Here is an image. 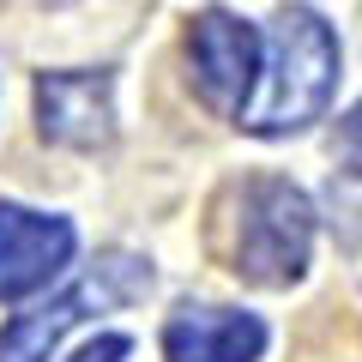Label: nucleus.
I'll return each mask as SVG.
<instances>
[{"label": "nucleus", "instance_id": "obj_8", "mask_svg": "<svg viewBox=\"0 0 362 362\" xmlns=\"http://www.w3.org/2000/svg\"><path fill=\"white\" fill-rule=\"evenodd\" d=\"M332 151H338V175H344V187L362 199V103L338 121V145H332Z\"/></svg>", "mask_w": 362, "mask_h": 362}, {"label": "nucleus", "instance_id": "obj_3", "mask_svg": "<svg viewBox=\"0 0 362 362\" xmlns=\"http://www.w3.org/2000/svg\"><path fill=\"white\" fill-rule=\"evenodd\" d=\"M314 199L284 175H254L242 187V230H235V278L259 290H290L314 259Z\"/></svg>", "mask_w": 362, "mask_h": 362}, {"label": "nucleus", "instance_id": "obj_1", "mask_svg": "<svg viewBox=\"0 0 362 362\" xmlns=\"http://www.w3.org/2000/svg\"><path fill=\"white\" fill-rule=\"evenodd\" d=\"M338 66H344L338 30L314 6H284L266 30L259 78L247 90V103L235 109V127L254 139H290V133L314 127L338 90Z\"/></svg>", "mask_w": 362, "mask_h": 362}, {"label": "nucleus", "instance_id": "obj_6", "mask_svg": "<svg viewBox=\"0 0 362 362\" xmlns=\"http://www.w3.org/2000/svg\"><path fill=\"white\" fill-rule=\"evenodd\" d=\"M73 247H78V230L61 211H30L0 199V302H18L30 290H42L49 278H61Z\"/></svg>", "mask_w": 362, "mask_h": 362}, {"label": "nucleus", "instance_id": "obj_5", "mask_svg": "<svg viewBox=\"0 0 362 362\" xmlns=\"http://www.w3.org/2000/svg\"><path fill=\"white\" fill-rule=\"evenodd\" d=\"M259 54H266L259 30L247 25V18L223 13V6H206V13L194 18V30H187L194 85H199V97H206L211 109H223V115H235V109L247 103V90H254V78H259Z\"/></svg>", "mask_w": 362, "mask_h": 362}, {"label": "nucleus", "instance_id": "obj_9", "mask_svg": "<svg viewBox=\"0 0 362 362\" xmlns=\"http://www.w3.org/2000/svg\"><path fill=\"white\" fill-rule=\"evenodd\" d=\"M127 356H133L127 338H121V332H103V338H90V344L78 350L73 362H127Z\"/></svg>", "mask_w": 362, "mask_h": 362}, {"label": "nucleus", "instance_id": "obj_2", "mask_svg": "<svg viewBox=\"0 0 362 362\" xmlns=\"http://www.w3.org/2000/svg\"><path fill=\"white\" fill-rule=\"evenodd\" d=\"M157 284V272L145 254H127V247H109V254L90 259V272L78 284H66L54 302H37V308L13 314L0 326V362H49L54 344H61L73 326H85L90 314L103 308H127V302H145Z\"/></svg>", "mask_w": 362, "mask_h": 362}, {"label": "nucleus", "instance_id": "obj_7", "mask_svg": "<svg viewBox=\"0 0 362 362\" xmlns=\"http://www.w3.org/2000/svg\"><path fill=\"white\" fill-rule=\"evenodd\" d=\"M272 344L266 320L247 308L181 302L163 320V362H259Z\"/></svg>", "mask_w": 362, "mask_h": 362}, {"label": "nucleus", "instance_id": "obj_4", "mask_svg": "<svg viewBox=\"0 0 362 362\" xmlns=\"http://www.w3.org/2000/svg\"><path fill=\"white\" fill-rule=\"evenodd\" d=\"M37 133L61 151L115 145V73L109 66L37 73Z\"/></svg>", "mask_w": 362, "mask_h": 362}]
</instances>
